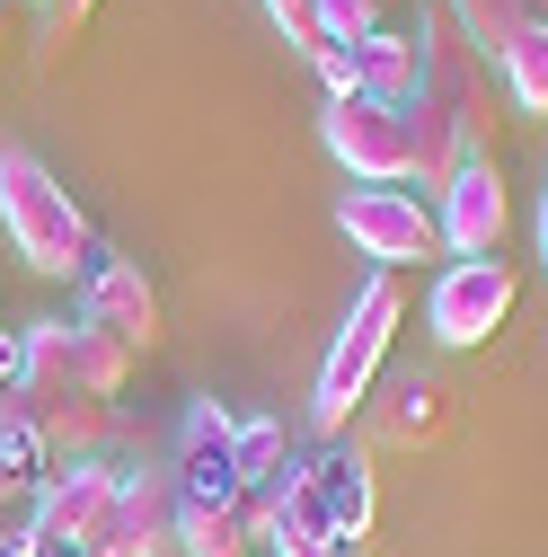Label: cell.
Here are the masks:
<instances>
[{"mask_svg": "<svg viewBox=\"0 0 548 557\" xmlns=\"http://www.w3.org/2000/svg\"><path fill=\"white\" fill-rule=\"evenodd\" d=\"M0 239L36 265L45 284H80V265L98 257L89 213L72 203V186H62L27 143H0Z\"/></svg>", "mask_w": 548, "mask_h": 557, "instance_id": "6da1fadb", "label": "cell"}, {"mask_svg": "<svg viewBox=\"0 0 548 557\" xmlns=\"http://www.w3.org/2000/svg\"><path fill=\"white\" fill-rule=\"evenodd\" d=\"M398 319H407V293H398V274L381 265L372 284L354 293L346 327H336L327 363H319V389H310V425H319L327 443H346V434H354V416H363V398H372V381H381V363H389Z\"/></svg>", "mask_w": 548, "mask_h": 557, "instance_id": "7a4b0ae2", "label": "cell"}, {"mask_svg": "<svg viewBox=\"0 0 548 557\" xmlns=\"http://www.w3.org/2000/svg\"><path fill=\"white\" fill-rule=\"evenodd\" d=\"M319 143L336 151V169H346L354 186H407V177H416V124H407V107H381V98H327Z\"/></svg>", "mask_w": 548, "mask_h": 557, "instance_id": "3957f363", "label": "cell"}, {"mask_svg": "<svg viewBox=\"0 0 548 557\" xmlns=\"http://www.w3.org/2000/svg\"><path fill=\"white\" fill-rule=\"evenodd\" d=\"M336 231L354 239V257H372V265H389V274L443 248V222H434V203H425L416 186H346Z\"/></svg>", "mask_w": 548, "mask_h": 557, "instance_id": "277c9868", "label": "cell"}, {"mask_svg": "<svg viewBox=\"0 0 548 557\" xmlns=\"http://www.w3.org/2000/svg\"><path fill=\"white\" fill-rule=\"evenodd\" d=\"M513 310V265L505 257H451L425 293V319H434V345L469 355V345H487Z\"/></svg>", "mask_w": 548, "mask_h": 557, "instance_id": "5b68a950", "label": "cell"}, {"mask_svg": "<svg viewBox=\"0 0 548 557\" xmlns=\"http://www.w3.org/2000/svg\"><path fill=\"white\" fill-rule=\"evenodd\" d=\"M169 478L186 505H231L239 496V416L222 398H186L177 434H169Z\"/></svg>", "mask_w": 548, "mask_h": 557, "instance_id": "8992f818", "label": "cell"}, {"mask_svg": "<svg viewBox=\"0 0 548 557\" xmlns=\"http://www.w3.org/2000/svg\"><path fill=\"white\" fill-rule=\"evenodd\" d=\"M169 548H177V478H169V460H142V469H124L115 505L80 557H169Z\"/></svg>", "mask_w": 548, "mask_h": 557, "instance_id": "52a82bcc", "label": "cell"}, {"mask_svg": "<svg viewBox=\"0 0 548 557\" xmlns=\"http://www.w3.org/2000/svg\"><path fill=\"white\" fill-rule=\"evenodd\" d=\"M80 319L107 327L124 355H151V345L169 336V327H160V293H151V274L133 265V257H115V248H98V257L80 265Z\"/></svg>", "mask_w": 548, "mask_h": 557, "instance_id": "ba28073f", "label": "cell"}, {"mask_svg": "<svg viewBox=\"0 0 548 557\" xmlns=\"http://www.w3.org/2000/svg\"><path fill=\"white\" fill-rule=\"evenodd\" d=\"M115 486H124L115 460H53V469L36 478L27 531H36V540H62V548H89V531H98L107 505H115Z\"/></svg>", "mask_w": 548, "mask_h": 557, "instance_id": "9c48e42d", "label": "cell"}, {"mask_svg": "<svg viewBox=\"0 0 548 557\" xmlns=\"http://www.w3.org/2000/svg\"><path fill=\"white\" fill-rule=\"evenodd\" d=\"M434 222H443V248H451V257H505L513 203H505V169H496V151H477V160L443 186Z\"/></svg>", "mask_w": 548, "mask_h": 557, "instance_id": "30bf717a", "label": "cell"}, {"mask_svg": "<svg viewBox=\"0 0 548 557\" xmlns=\"http://www.w3.org/2000/svg\"><path fill=\"white\" fill-rule=\"evenodd\" d=\"M27 398V425L45 443V460H107L124 407L115 398H89V389H18Z\"/></svg>", "mask_w": 548, "mask_h": 557, "instance_id": "8fae6325", "label": "cell"}, {"mask_svg": "<svg viewBox=\"0 0 548 557\" xmlns=\"http://www.w3.org/2000/svg\"><path fill=\"white\" fill-rule=\"evenodd\" d=\"M319 478V496H327V522L336 540H372V513H381V478H372V451L363 443H327L301 460Z\"/></svg>", "mask_w": 548, "mask_h": 557, "instance_id": "7c38bea8", "label": "cell"}, {"mask_svg": "<svg viewBox=\"0 0 548 557\" xmlns=\"http://www.w3.org/2000/svg\"><path fill=\"white\" fill-rule=\"evenodd\" d=\"M363 407H372V443H389V451H416V443H434L451 425V389L425 381V372L389 381V398H363Z\"/></svg>", "mask_w": 548, "mask_h": 557, "instance_id": "4fadbf2b", "label": "cell"}, {"mask_svg": "<svg viewBox=\"0 0 548 557\" xmlns=\"http://www.w3.org/2000/svg\"><path fill=\"white\" fill-rule=\"evenodd\" d=\"M346 53H354V89L381 98V107H407V98H416V81H425L416 36H407V27H372V36L346 45Z\"/></svg>", "mask_w": 548, "mask_h": 557, "instance_id": "5bb4252c", "label": "cell"}, {"mask_svg": "<svg viewBox=\"0 0 548 557\" xmlns=\"http://www.w3.org/2000/svg\"><path fill=\"white\" fill-rule=\"evenodd\" d=\"M177 557H265L239 522V496L231 505H186L177 496Z\"/></svg>", "mask_w": 548, "mask_h": 557, "instance_id": "9a60e30c", "label": "cell"}, {"mask_svg": "<svg viewBox=\"0 0 548 557\" xmlns=\"http://www.w3.org/2000/svg\"><path fill=\"white\" fill-rule=\"evenodd\" d=\"M505 98H513V115H548V18L539 27H522L513 45H505Z\"/></svg>", "mask_w": 548, "mask_h": 557, "instance_id": "2e32d148", "label": "cell"}, {"mask_svg": "<svg viewBox=\"0 0 548 557\" xmlns=\"http://www.w3.org/2000/svg\"><path fill=\"white\" fill-rule=\"evenodd\" d=\"M292 469V434L284 416H239V486H265Z\"/></svg>", "mask_w": 548, "mask_h": 557, "instance_id": "e0dca14e", "label": "cell"}, {"mask_svg": "<svg viewBox=\"0 0 548 557\" xmlns=\"http://www.w3.org/2000/svg\"><path fill=\"white\" fill-rule=\"evenodd\" d=\"M0 478H45V443L27 425V398L0 389Z\"/></svg>", "mask_w": 548, "mask_h": 557, "instance_id": "ac0fdd59", "label": "cell"}, {"mask_svg": "<svg viewBox=\"0 0 548 557\" xmlns=\"http://www.w3.org/2000/svg\"><path fill=\"white\" fill-rule=\"evenodd\" d=\"M319 27H327V45H363L381 27V0H319Z\"/></svg>", "mask_w": 548, "mask_h": 557, "instance_id": "d6986e66", "label": "cell"}, {"mask_svg": "<svg viewBox=\"0 0 548 557\" xmlns=\"http://www.w3.org/2000/svg\"><path fill=\"white\" fill-rule=\"evenodd\" d=\"M265 18L284 27V45H301V53H327V27H319V0H265Z\"/></svg>", "mask_w": 548, "mask_h": 557, "instance_id": "ffe728a7", "label": "cell"}, {"mask_svg": "<svg viewBox=\"0 0 548 557\" xmlns=\"http://www.w3.org/2000/svg\"><path fill=\"white\" fill-rule=\"evenodd\" d=\"M310 72L327 81V98H363V89H354V53H346V45H327V53H310Z\"/></svg>", "mask_w": 548, "mask_h": 557, "instance_id": "44dd1931", "label": "cell"}, {"mask_svg": "<svg viewBox=\"0 0 548 557\" xmlns=\"http://www.w3.org/2000/svg\"><path fill=\"white\" fill-rule=\"evenodd\" d=\"M27 372V327H0V389H18Z\"/></svg>", "mask_w": 548, "mask_h": 557, "instance_id": "7402d4cb", "label": "cell"}, {"mask_svg": "<svg viewBox=\"0 0 548 557\" xmlns=\"http://www.w3.org/2000/svg\"><path fill=\"white\" fill-rule=\"evenodd\" d=\"M0 557H80V548H62V540H36V531H18Z\"/></svg>", "mask_w": 548, "mask_h": 557, "instance_id": "603a6c76", "label": "cell"}, {"mask_svg": "<svg viewBox=\"0 0 548 557\" xmlns=\"http://www.w3.org/2000/svg\"><path fill=\"white\" fill-rule=\"evenodd\" d=\"M539 265H548V177H539Z\"/></svg>", "mask_w": 548, "mask_h": 557, "instance_id": "cb8c5ba5", "label": "cell"}, {"mask_svg": "<svg viewBox=\"0 0 548 557\" xmlns=\"http://www.w3.org/2000/svg\"><path fill=\"white\" fill-rule=\"evenodd\" d=\"M513 10H522V18H548V0H513Z\"/></svg>", "mask_w": 548, "mask_h": 557, "instance_id": "d4e9b609", "label": "cell"}, {"mask_svg": "<svg viewBox=\"0 0 548 557\" xmlns=\"http://www.w3.org/2000/svg\"><path fill=\"white\" fill-rule=\"evenodd\" d=\"M336 557H372V540H346V548H336Z\"/></svg>", "mask_w": 548, "mask_h": 557, "instance_id": "484cf974", "label": "cell"}, {"mask_svg": "<svg viewBox=\"0 0 548 557\" xmlns=\"http://www.w3.org/2000/svg\"><path fill=\"white\" fill-rule=\"evenodd\" d=\"M0 548H10V531H0Z\"/></svg>", "mask_w": 548, "mask_h": 557, "instance_id": "4316f807", "label": "cell"}, {"mask_svg": "<svg viewBox=\"0 0 548 557\" xmlns=\"http://www.w3.org/2000/svg\"><path fill=\"white\" fill-rule=\"evenodd\" d=\"M169 557H177V548H169Z\"/></svg>", "mask_w": 548, "mask_h": 557, "instance_id": "83f0119b", "label": "cell"}]
</instances>
